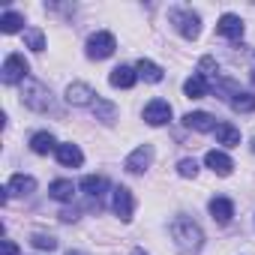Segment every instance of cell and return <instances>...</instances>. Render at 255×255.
<instances>
[{
    "instance_id": "52a82bcc",
    "label": "cell",
    "mask_w": 255,
    "mask_h": 255,
    "mask_svg": "<svg viewBox=\"0 0 255 255\" xmlns=\"http://www.w3.org/2000/svg\"><path fill=\"white\" fill-rule=\"evenodd\" d=\"M150 162H153V147L150 144H141V147H135L129 156H126L123 168L129 171V174H144L150 168Z\"/></svg>"
},
{
    "instance_id": "d6a6232c",
    "label": "cell",
    "mask_w": 255,
    "mask_h": 255,
    "mask_svg": "<svg viewBox=\"0 0 255 255\" xmlns=\"http://www.w3.org/2000/svg\"><path fill=\"white\" fill-rule=\"evenodd\" d=\"M252 153H255V138H252Z\"/></svg>"
},
{
    "instance_id": "3957f363",
    "label": "cell",
    "mask_w": 255,
    "mask_h": 255,
    "mask_svg": "<svg viewBox=\"0 0 255 255\" xmlns=\"http://www.w3.org/2000/svg\"><path fill=\"white\" fill-rule=\"evenodd\" d=\"M21 102H24L30 111H48V108H51V90H48L42 81L27 78V81L21 84Z\"/></svg>"
},
{
    "instance_id": "ac0fdd59",
    "label": "cell",
    "mask_w": 255,
    "mask_h": 255,
    "mask_svg": "<svg viewBox=\"0 0 255 255\" xmlns=\"http://www.w3.org/2000/svg\"><path fill=\"white\" fill-rule=\"evenodd\" d=\"M6 189H9V195H33L36 192V180L30 174H12Z\"/></svg>"
},
{
    "instance_id": "603a6c76",
    "label": "cell",
    "mask_w": 255,
    "mask_h": 255,
    "mask_svg": "<svg viewBox=\"0 0 255 255\" xmlns=\"http://www.w3.org/2000/svg\"><path fill=\"white\" fill-rule=\"evenodd\" d=\"M24 27V15H18V12H12V9H6L3 15H0V30L3 33H18ZM27 30V27H24Z\"/></svg>"
},
{
    "instance_id": "30bf717a",
    "label": "cell",
    "mask_w": 255,
    "mask_h": 255,
    "mask_svg": "<svg viewBox=\"0 0 255 255\" xmlns=\"http://www.w3.org/2000/svg\"><path fill=\"white\" fill-rule=\"evenodd\" d=\"M144 120H147L150 126H165V123L171 120V105H168L165 99H150V102L144 105Z\"/></svg>"
},
{
    "instance_id": "836d02e7",
    "label": "cell",
    "mask_w": 255,
    "mask_h": 255,
    "mask_svg": "<svg viewBox=\"0 0 255 255\" xmlns=\"http://www.w3.org/2000/svg\"><path fill=\"white\" fill-rule=\"evenodd\" d=\"M252 84H255V72H252Z\"/></svg>"
},
{
    "instance_id": "5b68a950",
    "label": "cell",
    "mask_w": 255,
    "mask_h": 255,
    "mask_svg": "<svg viewBox=\"0 0 255 255\" xmlns=\"http://www.w3.org/2000/svg\"><path fill=\"white\" fill-rule=\"evenodd\" d=\"M114 48H117V39L108 30H99V33H93L87 39V57L90 60H105V57L114 54Z\"/></svg>"
},
{
    "instance_id": "2e32d148",
    "label": "cell",
    "mask_w": 255,
    "mask_h": 255,
    "mask_svg": "<svg viewBox=\"0 0 255 255\" xmlns=\"http://www.w3.org/2000/svg\"><path fill=\"white\" fill-rule=\"evenodd\" d=\"M216 144H222V147H237L240 144V129L234 123H216Z\"/></svg>"
},
{
    "instance_id": "1f68e13d",
    "label": "cell",
    "mask_w": 255,
    "mask_h": 255,
    "mask_svg": "<svg viewBox=\"0 0 255 255\" xmlns=\"http://www.w3.org/2000/svg\"><path fill=\"white\" fill-rule=\"evenodd\" d=\"M132 255H147V252L144 249H132Z\"/></svg>"
},
{
    "instance_id": "ffe728a7",
    "label": "cell",
    "mask_w": 255,
    "mask_h": 255,
    "mask_svg": "<svg viewBox=\"0 0 255 255\" xmlns=\"http://www.w3.org/2000/svg\"><path fill=\"white\" fill-rule=\"evenodd\" d=\"M57 147H60V144L54 141V135H51V132H36V135L30 138V150H33V153H39V156H48V153H51V150H57Z\"/></svg>"
},
{
    "instance_id": "f1b7e54d",
    "label": "cell",
    "mask_w": 255,
    "mask_h": 255,
    "mask_svg": "<svg viewBox=\"0 0 255 255\" xmlns=\"http://www.w3.org/2000/svg\"><path fill=\"white\" fill-rule=\"evenodd\" d=\"M177 174L180 177H195L198 174V162L195 159H180L177 162Z\"/></svg>"
},
{
    "instance_id": "44dd1931",
    "label": "cell",
    "mask_w": 255,
    "mask_h": 255,
    "mask_svg": "<svg viewBox=\"0 0 255 255\" xmlns=\"http://www.w3.org/2000/svg\"><path fill=\"white\" fill-rule=\"evenodd\" d=\"M183 93H186L189 99H201V96H207V81L195 72L192 78H186V81H183Z\"/></svg>"
},
{
    "instance_id": "4fadbf2b",
    "label": "cell",
    "mask_w": 255,
    "mask_h": 255,
    "mask_svg": "<svg viewBox=\"0 0 255 255\" xmlns=\"http://www.w3.org/2000/svg\"><path fill=\"white\" fill-rule=\"evenodd\" d=\"M183 123L189 126V129H195V132H213V129H216V120H213V114H207V111H189V114L183 117Z\"/></svg>"
},
{
    "instance_id": "4316f807",
    "label": "cell",
    "mask_w": 255,
    "mask_h": 255,
    "mask_svg": "<svg viewBox=\"0 0 255 255\" xmlns=\"http://www.w3.org/2000/svg\"><path fill=\"white\" fill-rule=\"evenodd\" d=\"M198 75L207 81V78H219V63L213 57H201L198 60Z\"/></svg>"
},
{
    "instance_id": "484cf974",
    "label": "cell",
    "mask_w": 255,
    "mask_h": 255,
    "mask_svg": "<svg viewBox=\"0 0 255 255\" xmlns=\"http://www.w3.org/2000/svg\"><path fill=\"white\" fill-rule=\"evenodd\" d=\"M93 111L99 114L102 123H114V117H117V108H114L111 102H105V99H96V102H93Z\"/></svg>"
},
{
    "instance_id": "5bb4252c",
    "label": "cell",
    "mask_w": 255,
    "mask_h": 255,
    "mask_svg": "<svg viewBox=\"0 0 255 255\" xmlns=\"http://www.w3.org/2000/svg\"><path fill=\"white\" fill-rule=\"evenodd\" d=\"M54 153H57V162H60L63 168H78V165L84 162V153L78 150V144H60Z\"/></svg>"
},
{
    "instance_id": "277c9868",
    "label": "cell",
    "mask_w": 255,
    "mask_h": 255,
    "mask_svg": "<svg viewBox=\"0 0 255 255\" xmlns=\"http://www.w3.org/2000/svg\"><path fill=\"white\" fill-rule=\"evenodd\" d=\"M27 72H30V66H27L24 54H9V57L3 60L0 78H3V84H24V81H27Z\"/></svg>"
},
{
    "instance_id": "7402d4cb",
    "label": "cell",
    "mask_w": 255,
    "mask_h": 255,
    "mask_svg": "<svg viewBox=\"0 0 255 255\" xmlns=\"http://www.w3.org/2000/svg\"><path fill=\"white\" fill-rule=\"evenodd\" d=\"M48 195H51L54 201H72L75 186H72V180H54V183L48 186Z\"/></svg>"
},
{
    "instance_id": "ba28073f",
    "label": "cell",
    "mask_w": 255,
    "mask_h": 255,
    "mask_svg": "<svg viewBox=\"0 0 255 255\" xmlns=\"http://www.w3.org/2000/svg\"><path fill=\"white\" fill-rule=\"evenodd\" d=\"M243 30H246V24H243V18L234 15V12H225V15L216 21V33L225 36V39H231V42L243 39Z\"/></svg>"
},
{
    "instance_id": "7c38bea8",
    "label": "cell",
    "mask_w": 255,
    "mask_h": 255,
    "mask_svg": "<svg viewBox=\"0 0 255 255\" xmlns=\"http://www.w3.org/2000/svg\"><path fill=\"white\" fill-rule=\"evenodd\" d=\"M108 81H111V87L129 90V87L138 81V72H135V66H114L111 75H108Z\"/></svg>"
},
{
    "instance_id": "e0dca14e",
    "label": "cell",
    "mask_w": 255,
    "mask_h": 255,
    "mask_svg": "<svg viewBox=\"0 0 255 255\" xmlns=\"http://www.w3.org/2000/svg\"><path fill=\"white\" fill-rule=\"evenodd\" d=\"M135 72H138V78H144V81H150V84H159V81L165 78L162 66L153 63V60H147V57H141V60L135 63Z\"/></svg>"
},
{
    "instance_id": "6da1fadb",
    "label": "cell",
    "mask_w": 255,
    "mask_h": 255,
    "mask_svg": "<svg viewBox=\"0 0 255 255\" xmlns=\"http://www.w3.org/2000/svg\"><path fill=\"white\" fill-rule=\"evenodd\" d=\"M171 240H174V246H177L183 255H195V252L204 246V231H201V225H198L195 219L177 216V219L171 222Z\"/></svg>"
},
{
    "instance_id": "cb8c5ba5",
    "label": "cell",
    "mask_w": 255,
    "mask_h": 255,
    "mask_svg": "<svg viewBox=\"0 0 255 255\" xmlns=\"http://www.w3.org/2000/svg\"><path fill=\"white\" fill-rule=\"evenodd\" d=\"M231 108H234V111H255V93L237 90V93L231 96Z\"/></svg>"
},
{
    "instance_id": "d4e9b609",
    "label": "cell",
    "mask_w": 255,
    "mask_h": 255,
    "mask_svg": "<svg viewBox=\"0 0 255 255\" xmlns=\"http://www.w3.org/2000/svg\"><path fill=\"white\" fill-rule=\"evenodd\" d=\"M24 42H27L30 51H42V48H45V33H42L39 27H27V30H24Z\"/></svg>"
},
{
    "instance_id": "8fae6325",
    "label": "cell",
    "mask_w": 255,
    "mask_h": 255,
    "mask_svg": "<svg viewBox=\"0 0 255 255\" xmlns=\"http://www.w3.org/2000/svg\"><path fill=\"white\" fill-rule=\"evenodd\" d=\"M204 165H207L213 174H219V177H228V174L234 171L231 156H228V153H222V150H207V153H204Z\"/></svg>"
},
{
    "instance_id": "4dcf8cb0",
    "label": "cell",
    "mask_w": 255,
    "mask_h": 255,
    "mask_svg": "<svg viewBox=\"0 0 255 255\" xmlns=\"http://www.w3.org/2000/svg\"><path fill=\"white\" fill-rule=\"evenodd\" d=\"M66 255H84V252H78V249H69V252H66Z\"/></svg>"
},
{
    "instance_id": "7a4b0ae2",
    "label": "cell",
    "mask_w": 255,
    "mask_h": 255,
    "mask_svg": "<svg viewBox=\"0 0 255 255\" xmlns=\"http://www.w3.org/2000/svg\"><path fill=\"white\" fill-rule=\"evenodd\" d=\"M168 21L174 24V30L183 36V39H198L201 36V18H198V12H192V9H183V6H177V9H171L168 12Z\"/></svg>"
},
{
    "instance_id": "d6986e66",
    "label": "cell",
    "mask_w": 255,
    "mask_h": 255,
    "mask_svg": "<svg viewBox=\"0 0 255 255\" xmlns=\"http://www.w3.org/2000/svg\"><path fill=\"white\" fill-rule=\"evenodd\" d=\"M105 189H108V180H105L102 174H87V177L81 180V192L90 195V198H102Z\"/></svg>"
},
{
    "instance_id": "8992f818",
    "label": "cell",
    "mask_w": 255,
    "mask_h": 255,
    "mask_svg": "<svg viewBox=\"0 0 255 255\" xmlns=\"http://www.w3.org/2000/svg\"><path fill=\"white\" fill-rule=\"evenodd\" d=\"M111 207H114V213L120 216V222H129L132 213H135V198H132V192L126 189V186H114V192H111Z\"/></svg>"
},
{
    "instance_id": "83f0119b",
    "label": "cell",
    "mask_w": 255,
    "mask_h": 255,
    "mask_svg": "<svg viewBox=\"0 0 255 255\" xmlns=\"http://www.w3.org/2000/svg\"><path fill=\"white\" fill-rule=\"evenodd\" d=\"M30 243H33V249H45V252L57 249V240H54L51 234H33V237H30Z\"/></svg>"
},
{
    "instance_id": "9c48e42d",
    "label": "cell",
    "mask_w": 255,
    "mask_h": 255,
    "mask_svg": "<svg viewBox=\"0 0 255 255\" xmlns=\"http://www.w3.org/2000/svg\"><path fill=\"white\" fill-rule=\"evenodd\" d=\"M66 102L69 105H78V108H93V102H96V93H93V87L90 84H84V81H75V84H69L66 87Z\"/></svg>"
},
{
    "instance_id": "9a60e30c",
    "label": "cell",
    "mask_w": 255,
    "mask_h": 255,
    "mask_svg": "<svg viewBox=\"0 0 255 255\" xmlns=\"http://www.w3.org/2000/svg\"><path fill=\"white\" fill-rule=\"evenodd\" d=\"M207 210H210V216L216 219V222H231V216H234V204L228 201V198H222V195H216V198H210V204H207Z\"/></svg>"
},
{
    "instance_id": "f546056e",
    "label": "cell",
    "mask_w": 255,
    "mask_h": 255,
    "mask_svg": "<svg viewBox=\"0 0 255 255\" xmlns=\"http://www.w3.org/2000/svg\"><path fill=\"white\" fill-rule=\"evenodd\" d=\"M3 255H18V246H15V240H3Z\"/></svg>"
}]
</instances>
